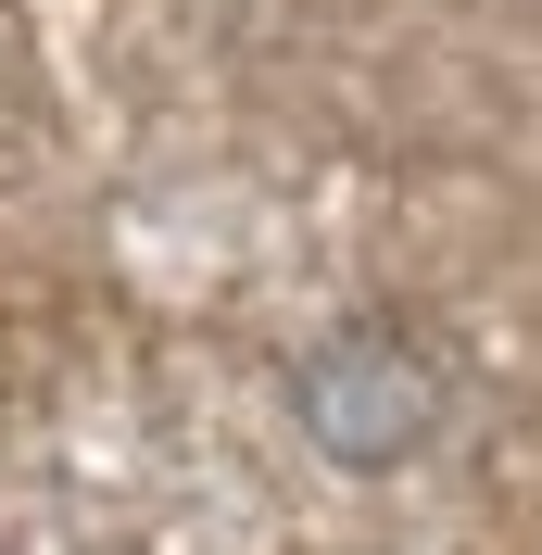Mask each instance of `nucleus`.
Instances as JSON below:
<instances>
[{
    "mask_svg": "<svg viewBox=\"0 0 542 555\" xmlns=\"http://www.w3.org/2000/svg\"><path fill=\"white\" fill-rule=\"evenodd\" d=\"M291 404H304V429L340 467H404L429 442V416H441V379H429V353L391 341V328H340V341L304 353Z\"/></svg>",
    "mask_w": 542,
    "mask_h": 555,
    "instance_id": "obj_1",
    "label": "nucleus"
}]
</instances>
